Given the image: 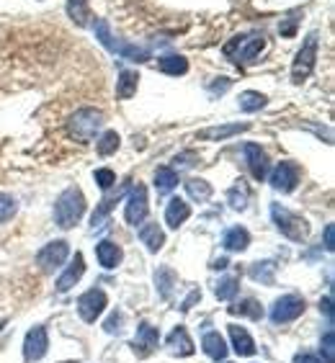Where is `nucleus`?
<instances>
[{
	"instance_id": "obj_10",
	"label": "nucleus",
	"mask_w": 335,
	"mask_h": 363,
	"mask_svg": "<svg viewBox=\"0 0 335 363\" xmlns=\"http://www.w3.org/2000/svg\"><path fill=\"white\" fill-rule=\"evenodd\" d=\"M300 175H302L300 165L284 160V163H278L276 168H273L271 185L276 188V191H281V193H292L294 188H297V183H300Z\"/></svg>"
},
{
	"instance_id": "obj_6",
	"label": "nucleus",
	"mask_w": 335,
	"mask_h": 363,
	"mask_svg": "<svg viewBox=\"0 0 335 363\" xmlns=\"http://www.w3.org/2000/svg\"><path fill=\"white\" fill-rule=\"evenodd\" d=\"M271 217H273V224H276L278 232H281L284 237H289V240L302 242V240H307V235H310V224H307V219L300 217V214H294V212H289V209L273 204Z\"/></svg>"
},
{
	"instance_id": "obj_18",
	"label": "nucleus",
	"mask_w": 335,
	"mask_h": 363,
	"mask_svg": "<svg viewBox=\"0 0 335 363\" xmlns=\"http://www.w3.org/2000/svg\"><path fill=\"white\" fill-rule=\"evenodd\" d=\"M96 255H98V263L103 268H116V265L122 263V248L111 240H103L98 242V248H96Z\"/></svg>"
},
{
	"instance_id": "obj_2",
	"label": "nucleus",
	"mask_w": 335,
	"mask_h": 363,
	"mask_svg": "<svg viewBox=\"0 0 335 363\" xmlns=\"http://www.w3.org/2000/svg\"><path fill=\"white\" fill-rule=\"evenodd\" d=\"M86 214V196L78 185H70L59 193V199L55 201V221L62 229L75 227L80 221V217Z\"/></svg>"
},
{
	"instance_id": "obj_26",
	"label": "nucleus",
	"mask_w": 335,
	"mask_h": 363,
	"mask_svg": "<svg viewBox=\"0 0 335 363\" xmlns=\"http://www.w3.org/2000/svg\"><path fill=\"white\" fill-rule=\"evenodd\" d=\"M157 67H160V72H165V75H176V78L188 72V62H186V57H181V54L160 57L157 59Z\"/></svg>"
},
{
	"instance_id": "obj_25",
	"label": "nucleus",
	"mask_w": 335,
	"mask_h": 363,
	"mask_svg": "<svg viewBox=\"0 0 335 363\" xmlns=\"http://www.w3.org/2000/svg\"><path fill=\"white\" fill-rule=\"evenodd\" d=\"M176 271L173 268H168V265H163L160 271L155 273V286H157V294L163 296V299H171V294H173V286H176Z\"/></svg>"
},
{
	"instance_id": "obj_43",
	"label": "nucleus",
	"mask_w": 335,
	"mask_h": 363,
	"mask_svg": "<svg viewBox=\"0 0 335 363\" xmlns=\"http://www.w3.org/2000/svg\"><path fill=\"white\" fill-rule=\"evenodd\" d=\"M294 363H322L317 356H312V353H300V356L294 358Z\"/></svg>"
},
{
	"instance_id": "obj_7",
	"label": "nucleus",
	"mask_w": 335,
	"mask_h": 363,
	"mask_svg": "<svg viewBox=\"0 0 335 363\" xmlns=\"http://www.w3.org/2000/svg\"><path fill=\"white\" fill-rule=\"evenodd\" d=\"M302 312H305V299L297 296V294H286L271 306V322L273 325H286V322L297 320Z\"/></svg>"
},
{
	"instance_id": "obj_40",
	"label": "nucleus",
	"mask_w": 335,
	"mask_h": 363,
	"mask_svg": "<svg viewBox=\"0 0 335 363\" xmlns=\"http://www.w3.org/2000/svg\"><path fill=\"white\" fill-rule=\"evenodd\" d=\"M122 325H124V314H122V312H114V314H111V317L106 320L103 330L114 335V333H122Z\"/></svg>"
},
{
	"instance_id": "obj_29",
	"label": "nucleus",
	"mask_w": 335,
	"mask_h": 363,
	"mask_svg": "<svg viewBox=\"0 0 335 363\" xmlns=\"http://www.w3.org/2000/svg\"><path fill=\"white\" fill-rule=\"evenodd\" d=\"M248 199H250V188H248V183H245V180H237V183L227 191L229 207L237 209V212H243V209L248 207Z\"/></svg>"
},
{
	"instance_id": "obj_22",
	"label": "nucleus",
	"mask_w": 335,
	"mask_h": 363,
	"mask_svg": "<svg viewBox=\"0 0 335 363\" xmlns=\"http://www.w3.org/2000/svg\"><path fill=\"white\" fill-rule=\"evenodd\" d=\"M168 348L173 353H178V356H191L193 353V342L186 333V328H176L171 335H168Z\"/></svg>"
},
{
	"instance_id": "obj_13",
	"label": "nucleus",
	"mask_w": 335,
	"mask_h": 363,
	"mask_svg": "<svg viewBox=\"0 0 335 363\" xmlns=\"http://www.w3.org/2000/svg\"><path fill=\"white\" fill-rule=\"evenodd\" d=\"M243 152H245V160H248L250 175L256 180H263L266 175H268V157H266V152L253 142L245 144Z\"/></svg>"
},
{
	"instance_id": "obj_37",
	"label": "nucleus",
	"mask_w": 335,
	"mask_h": 363,
	"mask_svg": "<svg viewBox=\"0 0 335 363\" xmlns=\"http://www.w3.org/2000/svg\"><path fill=\"white\" fill-rule=\"evenodd\" d=\"M335 333L333 330H328V333L322 335V342H320V348H322V356H325V363H335Z\"/></svg>"
},
{
	"instance_id": "obj_21",
	"label": "nucleus",
	"mask_w": 335,
	"mask_h": 363,
	"mask_svg": "<svg viewBox=\"0 0 335 363\" xmlns=\"http://www.w3.org/2000/svg\"><path fill=\"white\" fill-rule=\"evenodd\" d=\"M140 240L147 245V250H150V253H157V250L165 245L163 229L157 227L155 221H150V224H142V227H140Z\"/></svg>"
},
{
	"instance_id": "obj_46",
	"label": "nucleus",
	"mask_w": 335,
	"mask_h": 363,
	"mask_svg": "<svg viewBox=\"0 0 335 363\" xmlns=\"http://www.w3.org/2000/svg\"><path fill=\"white\" fill-rule=\"evenodd\" d=\"M320 306H322V312L328 314V320H333V299H330V296H325V299L320 301Z\"/></svg>"
},
{
	"instance_id": "obj_28",
	"label": "nucleus",
	"mask_w": 335,
	"mask_h": 363,
	"mask_svg": "<svg viewBox=\"0 0 335 363\" xmlns=\"http://www.w3.org/2000/svg\"><path fill=\"white\" fill-rule=\"evenodd\" d=\"M178 185V173L173 171V168H157L155 171V188L157 193H171L173 188Z\"/></svg>"
},
{
	"instance_id": "obj_30",
	"label": "nucleus",
	"mask_w": 335,
	"mask_h": 363,
	"mask_svg": "<svg viewBox=\"0 0 335 363\" xmlns=\"http://www.w3.org/2000/svg\"><path fill=\"white\" fill-rule=\"evenodd\" d=\"M237 106H240V111H245V114H256V111H261V108L266 106V96L256 91H245L243 96H240V100H237Z\"/></svg>"
},
{
	"instance_id": "obj_41",
	"label": "nucleus",
	"mask_w": 335,
	"mask_h": 363,
	"mask_svg": "<svg viewBox=\"0 0 335 363\" xmlns=\"http://www.w3.org/2000/svg\"><path fill=\"white\" fill-rule=\"evenodd\" d=\"M193 160H196V152H183V155H176V168H191Z\"/></svg>"
},
{
	"instance_id": "obj_42",
	"label": "nucleus",
	"mask_w": 335,
	"mask_h": 363,
	"mask_svg": "<svg viewBox=\"0 0 335 363\" xmlns=\"http://www.w3.org/2000/svg\"><path fill=\"white\" fill-rule=\"evenodd\" d=\"M333 235H335V227L333 224H328V227H325V250H328V253H333V248H335Z\"/></svg>"
},
{
	"instance_id": "obj_17",
	"label": "nucleus",
	"mask_w": 335,
	"mask_h": 363,
	"mask_svg": "<svg viewBox=\"0 0 335 363\" xmlns=\"http://www.w3.org/2000/svg\"><path fill=\"white\" fill-rule=\"evenodd\" d=\"M188 217H191V207H188L183 199L168 201V209H165V224H168V227L178 229Z\"/></svg>"
},
{
	"instance_id": "obj_9",
	"label": "nucleus",
	"mask_w": 335,
	"mask_h": 363,
	"mask_svg": "<svg viewBox=\"0 0 335 363\" xmlns=\"http://www.w3.org/2000/svg\"><path fill=\"white\" fill-rule=\"evenodd\" d=\"M147 188L144 185L137 183L132 191H129V199H127V209H124V217H127V221L132 224V227H137V224H142L144 217H147Z\"/></svg>"
},
{
	"instance_id": "obj_4",
	"label": "nucleus",
	"mask_w": 335,
	"mask_h": 363,
	"mask_svg": "<svg viewBox=\"0 0 335 363\" xmlns=\"http://www.w3.org/2000/svg\"><path fill=\"white\" fill-rule=\"evenodd\" d=\"M93 31H96V39H98L108 52H114V54H122V57H127V59H137V62H144V59L150 57V52L147 50H140V47H135V44L114 39L111 26H108L106 18H98V21L93 23Z\"/></svg>"
},
{
	"instance_id": "obj_32",
	"label": "nucleus",
	"mask_w": 335,
	"mask_h": 363,
	"mask_svg": "<svg viewBox=\"0 0 335 363\" xmlns=\"http://www.w3.org/2000/svg\"><path fill=\"white\" fill-rule=\"evenodd\" d=\"M67 16H70L78 26H88V18H91L88 0H67Z\"/></svg>"
},
{
	"instance_id": "obj_39",
	"label": "nucleus",
	"mask_w": 335,
	"mask_h": 363,
	"mask_svg": "<svg viewBox=\"0 0 335 363\" xmlns=\"http://www.w3.org/2000/svg\"><path fill=\"white\" fill-rule=\"evenodd\" d=\"M93 178H96V183L106 191V188H111V185L116 183V175H114V171H108V168H98V171L93 173Z\"/></svg>"
},
{
	"instance_id": "obj_20",
	"label": "nucleus",
	"mask_w": 335,
	"mask_h": 363,
	"mask_svg": "<svg viewBox=\"0 0 335 363\" xmlns=\"http://www.w3.org/2000/svg\"><path fill=\"white\" fill-rule=\"evenodd\" d=\"M248 124H227V127H209L201 129L199 139H212V142H220V139H227V137H235L240 132H245Z\"/></svg>"
},
{
	"instance_id": "obj_44",
	"label": "nucleus",
	"mask_w": 335,
	"mask_h": 363,
	"mask_svg": "<svg viewBox=\"0 0 335 363\" xmlns=\"http://www.w3.org/2000/svg\"><path fill=\"white\" fill-rule=\"evenodd\" d=\"M199 299H201V292H191V296H188V299L181 304V309H183V312H188V309L193 306V301H199Z\"/></svg>"
},
{
	"instance_id": "obj_24",
	"label": "nucleus",
	"mask_w": 335,
	"mask_h": 363,
	"mask_svg": "<svg viewBox=\"0 0 335 363\" xmlns=\"http://www.w3.org/2000/svg\"><path fill=\"white\" fill-rule=\"evenodd\" d=\"M222 245H225L227 250H232V253H243V250L250 245L248 229H243V227L227 229V232H225V240H222Z\"/></svg>"
},
{
	"instance_id": "obj_31",
	"label": "nucleus",
	"mask_w": 335,
	"mask_h": 363,
	"mask_svg": "<svg viewBox=\"0 0 335 363\" xmlns=\"http://www.w3.org/2000/svg\"><path fill=\"white\" fill-rule=\"evenodd\" d=\"M186 191H188V196H191L193 201H199V204H204V201L212 199V185L201 178L186 180Z\"/></svg>"
},
{
	"instance_id": "obj_35",
	"label": "nucleus",
	"mask_w": 335,
	"mask_h": 363,
	"mask_svg": "<svg viewBox=\"0 0 335 363\" xmlns=\"http://www.w3.org/2000/svg\"><path fill=\"white\" fill-rule=\"evenodd\" d=\"M119 142H122V139H119V134H116V132H106V134L98 139L96 150H98L101 157H108V155H114V152L119 150Z\"/></svg>"
},
{
	"instance_id": "obj_27",
	"label": "nucleus",
	"mask_w": 335,
	"mask_h": 363,
	"mask_svg": "<svg viewBox=\"0 0 335 363\" xmlns=\"http://www.w3.org/2000/svg\"><path fill=\"white\" fill-rule=\"evenodd\" d=\"M250 278L253 281H261V284H273V276H276V263L273 260H261V263H253L248 268Z\"/></svg>"
},
{
	"instance_id": "obj_12",
	"label": "nucleus",
	"mask_w": 335,
	"mask_h": 363,
	"mask_svg": "<svg viewBox=\"0 0 335 363\" xmlns=\"http://www.w3.org/2000/svg\"><path fill=\"white\" fill-rule=\"evenodd\" d=\"M103 306H106V294L101 289H91L78 299V312L83 322H96V317L103 312Z\"/></svg>"
},
{
	"instance_id": "obj_47",
	"label": "nucleus",
	"mask_w": 335,
	"mask_h": 363,
	"mask_svg": "<svg viewBox=\"0 0 335 363\" xmlns=\"http://www.w3.org/2000/svg\"><path fill=\"white\" fill-rule=\"evenodd\" d=\"M212 268H217V271H222V268H227V260H225V258H220V260H214Z\"/></svg>"
},
{
	"instance_id": "obj_3",
	"label": "nucleus",
	"mask_w": 335,
	"mask_h": 363,
	"mask_svg": "<svg viewBox=\"0 0 335 363\" xmlns=\"http://www.w3.org/2000/svg\"><path fill=\"white\" fill-rule=\"evenodd\" d=\"M103 127V114H101L98 108H80L72 114V119L67 121V132L75 142L80 144H88L96 137V132Z\"/></svg>"
},
{
	"instance_id": "obj_34",
	"label": "nucleus",
	"mask_w": 335,
	"mask_h": 363,
	"mask_svg": "<svg viewBox=\"0 0 335 363\" xmlns=\"http://www.w3.org/2000/svg\"><path fill=\"white\" fill-rule=\"evenodd\" d=\"M229 314H245V317H253V320H261L263 317V309L256 299H243L240 304L229 306Z\"/></svg>"
},
{
	"instance_id": "obj_14",
	"label": "nucleus",
	"mask_w": 335,
	"mask_h": 363,
	"mask_svg": "<svg viewBox=\"0 0 335 363\" xmlns=\"http://www.w3.org/2000/svg\"><path fill=\"white\" fill-rule=\"evenodd\" d=\"M157 330L152 328L150 322H140V328H137V338H135V350L140 353V356H150L152 350L157 348Z\"/></svg>"
},
{
	"instance_id": "obj_36",
	"label": "nucleus",
	"mask_w": 335,
	"mask_h": 363,
	"mask_svg": "<svg viewBox=\"0 0 335 363\" xmlns=\"http://www.w3.org/2000/svg\"><path fill=\"white\" fill-rule=\"evenodd\" d=\"M18 212V204H16L13 196H8V193H0V224L8 219H13V214Z\"/></svg>"
},
{
	"instance_id": "obj_33",
	"label": "nucleus",
	"mask_w": 335,
	"mask_h": 363,
	"mask_svg": "<svg viewBox=\"0 0 335 363\" xmlns=\"http://www.w3.org/2000/svg\"><path fill=\"white\" fill-rule=\"evenodd\" d=\"M237 289H240V278L227 276V278H222L220 284H217L214 294H217V299H220V301H227V299H232V296H235Z\"/></svg>"
},
{
	"instance_id": "obj_38",
	"label": "nucleus",
	"mask_w": 335,
	"mask_h": 363,
	"mask_svg": "<svg viewBox=\"0 0 335 363\" xmlns=\"http://www.w3.org/2000/svg\"><path fill=\"white\" fill-rule=\"evenodd\" d=\"M300 11H292V13L286 16V21L278 23V31H281V36H294L297 34V23H300Z\"/></svg>"
},
{
	"instance_id": "obj_1",
	"label": "nucleus",
	"mask_w": 335,
	"mask_h": 363,
	"mask_svg": "<svg viewBox=\"0 0 335 363\" xmlns=\"http://www.w3.org/2000/svg\"><path fill=\"white\" fill-rule=\"evenodd\" d=\"M263 47H266V36L261 34V31H250V34L229 39L222 52H225V57H227L229 62H235L237 67H248V64L256 62Z\"/></svg>"
},
{
	"instance_id": "obj_19",
	"label": "nucleus",
	"mask_w": 335,
	"mask_h": 363,
	"mask_svg": "<svg viewBox=\"0 0 335 363\" xmlns=\"http://www.w3.org/2000/svg\"><path fill=\"white\" fill-rule=\"evenodd\" d=\"M137 86H140V75L135 70H122L119 72V80H116V98H132L137 93Z\"/></svg>"
},
{
	"instance_id": "obj_23",
	"label": "nucleus",
	"mask_w": 335,
	"mask_h": 363,
	"mask_svg": "<svg viewBox=\"0 0 335 363\" xmlns=\"http://www.w3.org/2000/svg\"><path fill=\"white\" fill-rule=\"evenodd\" d=\"M201 348H204V353H207L209 358H214V361H222V358L227 356V345H225V338H222L220 333H207V335H204Z\"/></svg>"
},
{
	"instance_id": "obj_16",
	"label": "nucleus",
	"mask_w": 335,
	"mask_h": 363,
	"mask_svg": "<svg viewBox=\"0 0 335 363\" xmlns=\"http://www.w3.org/2000/svg\"><path fill=\"white\" fill-rule=\"evenodd\" d=\"M229 340H232V348H235L237 356H256V342H253V338H250L245 328L229 325Z\"/></svg>"
},
{
	"instance_id": "obj_5",
	"label": "nucleus",
	"mask_w": 335,
	"mask_h": 363,
	"mask_svg": "<svg viewBox=\"0 0 335 363\" xmlns=\"http://www.w3.org/2000/svg\"><path fill=\"white\" fill-rule=\"evenodd\" d=\"M317 47H320V34L317 31H310L305 36V42H302V50L297 52V57H294L292 64V80L294 83H302L312 75L314 70V62H317Z\"/></svg>"
},
{
	"instance_id": "obj_11",
	"label": "nucleus",
	"mask_w": 335,
	"mask_h": 363,
	"mask_svg": "<svg viewBox=\"0 0 335 363\" xmlns=\"http://www.w3.org/2000/svg\"><path fill=\"white\" fill-rule=\"evenodd\" d=\"M47 348H50V338H47V330L34 328L26 333V340H23V358L29 363L42 361L47 356Z\"/></svg>"
},
{
	"instance_id": "obj_8",
	"label": "nucleus",
	"mask_w": 335,
	"mask_h": 363,
	"mask_svg": "<svg viewBox=\"0 0 335 363\" xmlns=\"http://www.w3.org/2000/svg\"><path fill=\"white\" fill-rule=\"evenodd\" d=\"M67 255H70V245H67L64 240H55L39 250L36 265H39L44 273H50V271H55V268H59V265L67 260Z\"/></svg>"
},
{
	"instance_id": "obj_45",
	"label": "nucleus",
	"mask_w": 335,
	"mask_h": 363,
	"mask_svg": "<svg viewBox=\"0 0 335 363\" xmlns=\"http://www.w3.org/2000/svg\"><path fill=\"white\" fill-rule=\"evenodd\" d=\"M220 80H222V83H214V86H209V91H212V93H225V91H227L229 80L227 78H220Z\"/></svg>"
},
{
	"instance_id": "obj_15",
	"label": "nucleus",
	"mask_w": 335,
	"mask_h": 363,
	"mask_svg": "<svg viewBox=\"0 0 335 363\" xmlns=\"http://www.w3.org/2000/svg\"><path fill=\"white\" fill-rule=\"evenodd\" d=\"M83 273H86V260H83V255H80V253H75L70 268H67V271H64L62 276L57 278V292L59 294L70 292L72 286H75L80 278H83Z\"/></svg>"
}]
</instances>
